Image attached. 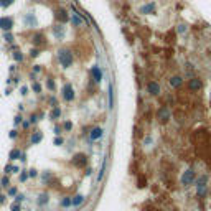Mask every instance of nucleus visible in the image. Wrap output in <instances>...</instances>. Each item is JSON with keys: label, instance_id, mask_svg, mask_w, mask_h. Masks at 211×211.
Listing matches in <instances>:
<instances>
[{"label": "nucleus", "instance_id": "1", "mask_svg": "<svg viewBox=\"0 0 211 211\" xmlns=\"http://www.w3.org/2000/svg\"><path fill=\"white\" fill-rule=\"evenodd\" d=\"M58 61L61 64V68H71L74 63V56H73V51L68 50V48H61L58 50Z\"/></svg>", "mask_w": 211, "mask_h": 211}, {"label": "nucleus", "instance_id": "2", "mask_svg": "<svg viewBox=\"0 0 211 211\" xmlns=\"http://www.w3.org/2000/svg\"><path fill=\"white\" fill-rule=\"evenodd\" d=\"M155 117H157V121L160 122V124H167L172 119V111H170V107L167 104L163 106H160V107L157 109V114H155Z\"/></svg>", "mask_w": 211, "mask_h": 211}, {"label": "nucleus", "instance_id": "3", "mask_svg": "<svg viewBox=\"0 0 211 211\" xmlns=\"http://www.w3.org/2000/svg\"><path fill=\"white\" fill-rule=\"evenodd\" d=\"M195 180H196V172H195L193 167H190V168H186L183 172V175H181V178H180V183L183 186H190V185L195 183Z\"/></svg>", "mask_w": 211, "mask_h": 211}, {"label": "nucleus", "instance_id": "4", "mask_svg": "<svg viewBox=\"0 0 211 211\" xmlns=\"http://www.w3.org/2000/svg\"><path fill=\"white\" fill-rule=\"evenodd\" d=\"M71 163H73V167H76V168H84V167H88V163H89V158L86 153H76V155L71 158Z\"/></svg>", "mask_w": 211, "mask_h": 211}, {"label": "nucleus", "instance_id": "5", "mask_svg": "<svg viewBox=\"0 0 211 211\" xmlns=\"http://www.w3.org/2000/svg\"><path fill=\"white\" fill-rule=\"evenodd\" d=\"M147 93L153 96V97H157V96L162 94V88H160V83L158 81H148L147 83Z\"/></svg>", "mask_w": 211, "mask_h": 211}, {"label": "nucleus", "instance_id": "6", "mask_svg": "<svg viewBox=\"0 0 211 211\" xmlns=\"http://www.w3.org/2000/svg\"><path fill=\"white\" fill-rule=\"evenodd\" d=\"M61 96H63V99L66 101V102H71V101H74V89L73 86H71L69 83H66L63 86V91H61Z\"/></svg>", "mask_w": 211, "mask_h": 211}, {"label": "nucleus", "instance_id": "7", "mask_svg": "<svg viewBox=\"0 0 211 211\" xmlns=\"http://www.w3.org/2000/svg\"><path fill=\"white\" fill-rule=\"evenodd\" d=\"M188 89L191 91V93H196V91L203 89V81H201L200 78H196V76L188 79Z\"/></svg>", "mask_w": 211, "mask_h": 211}, {"label": "nucleus", "instance_id": "8", "mask_svg": "<svg viewBox=\"0 0 211 211\" xmlns=\"http://www.w3.org/2000/svg\"><path fill=\"white\" fill-rule=\"evenodd\" d=\"M53 36L56 38V40H63L64 38V27L63 23H56V25H53Z\"/></svg>", "mask_w": 211, "mask_h": 211}, {"label": "nucleus", "instance_id": "9", "mask_svg": "<svg viewBox=\"0 0 211 211\" xmlns=\"http://www.w3.org/2000/svg\"><path fill=\"white\" fill-rule=\"evenodd\" d=\"M155 2H148L145 3V5H142L140 8H139V13H142V15H150V13H155Z\"/></svg>", "mask_w": 211, "mask_h": 211}, {"label": "nucleus", "instance_id": "10", "mask_svg": "<svg viewBox=\"0 0 211 211\" xmlns=\"http://www.w3.org/2000/svg\"><path fill=\"white\" fill-rule=\"evenodd\" d=\"M91 76H93L96 84H99L101 81H102V71H101L99 64H93V68H91Z\"/></svg>", "mask_w": 211, "mask_h": 211}, {"label": "nucleus", "instance_id": "11", "mask_svg": "<svg viewBox=\"0 0 211 211\" xmlns=\"http://www.w3.org/2000/svg\"><path fill=\"white\" fill-rule=\"evenodd\" d=\"M31 38H33L31 41H33V45H35V46H46V45H48L46 36L43 35V33H38V31H36V33H35V35H33Z\"/></svg>", "mask_w": 211, "mask_h": 211}, {"label": "nucleus", "instance_id": "12", "mask_svg": "<svg viewBox=\"0 0 211 211\" xmlns=\"http://www.w3.org/2000/svg\"><path fill=\"white\" fill-rule=\"evenodd\" d=\"M23 22H25V27L27 28H35L36 27V17H35V13L33 12H28L25 18H23Z\"/></svg>", "mask_w": 211, "mask_h": 211}, {"label": "nucleus", "instance_id": "13", "mask_svg": "<svg viewBox=\"0 0 211 211\" xmlns=\"http://www.w3.org/2000/svg\"><path fill=\"white\" fill-rule=\"evenodd\" d=\"M104 135V130H102V127H97V126H96V127H93V129H91V130H89V139H91V140H99V139L101 137H102Z\"/></svg>", "mask_w": 211, "mask_h": 211}, {"label": "nucleus", "instance_id": "14", "mask_svg": "<svg viewBox=\"0 0 211 211\" xmlns=\"http://www.w3.org/2000/svg\"><path fill=\"white\" fill-rule=\"evenodd\" d=\"M55 18L58 20L60 23H66L69 20V17H68V12H66V8H58V10L55 12Z\"/></svg>", "mask_w": 211, "mask_h": 211}, {"label": "nucleus", "instance_id": "15", "mask_svg": "<svg viewBox=\"0 0 211 211\" xmlns=\"http://www.w3.org/2000/svg\"><path fill=\"white\" fill-rule=\"evenodd\" d=\"M168 84L173 89H180L181 86H183V78H181L180 74H175V76H172V78L168 79Z\"/></svg>", "mask_w": 211, "mask_h": 211}, {"label": "nucleus", "instance_id": "16", "mask_svg": "<svg viewBox=\"0 0 211 211\" xmlns=\"http://www.w3.org/2000/svg\"><path fill=\"white\" fill-rule=\"evenodd\" d=\"M12 27H13V20L10 17H2L0 18V28H2V30L8 31V30H12Z\"/></svg>", "mask_w": 211, "mask_h": 211}, {"label": "nucleus", "instance_id": "17", "mask_svg": "<svg viewBox=\"0 0 211 211\" xmlns=\"http://www.w3.org/2000/svg\"><path fill=\"white\" fill-rule=\"evenodd\" d=\"M208 178H209V176L206 175V173L200 175L198 178L195 180V186H205V185H208Z\"/></svg>", "mask_w": 211, "mask_h": 211}, {"label": "nucleus", "instance_id": "18", "mask_svg": "<svg viewBox=\"0 0 211 211\" xmlns=\"http://www.w3.org/2000/svg\"><path fill=\"white\" fill-rule=\"evenodd\" d=\"M50 117H51V121H58V119L61 117V109L58 107V106L51 109V112H50Z\"/></svg>", "mask_w": 211, "mask_h": 211}, {"label": "nucleus", "instance_id": "19", "mask_svg": "<svg viewBox=\"0 0 211 211\" xmlns=\"http://www.w3.org/2000/svg\"><path fill=\"white\" fill-rule=\"evenodd\" d=\"M41 139H43L41 130H36V132H33V135H31V139H30V142L33 143V145H36L38 142H41Z\"/></svg>", "mask_w": 211, "mask_h": 211}, {"label": "nucleus", "instance_id": "20", "mask_svg": "<svg viewBox=\"0 0 211 211\" xmlns=\"http://www.w3.org/2000/svg\"><path fill=\"white\" fill-rule=\"evenodd\" d=\"M48 201H50V196H48L46 193H41V195H38V200H36V203L38 206H45Z\"/></svg>", "mask_w": 211, "mask_h": 211}, {"label": "nucleus", "instance_id": "21", "mask_svg": "<svg viewBox=\"0 0 211 211\" xmlns=\"http://www.w3.org/2000/svg\"><path fill=\"white\" fill-rule=\"evenodd\" d=\"M3 170H5V173H7V175H12V173H18V172H20V168H18L17 165H12V163H8V165H7V167H5V168H3Z\"/></svg>", "mask_w": 211, "mask_h": 211}, {"label": "nucleus", "instance_id": "22", "mask_svg": "<svg viewBox=\"0 0 211 211\" xmlns=\"http://www.w3.org/2000/svg\"><path fill=\"white\" fill-rule=\"evenodd\" d=\"M20 155H22V152L18 150V148H13V150H12L10 153H8V158H10L12 162H13V160H17V158L20 160Z\"/></svg>", "mask_w": 211, "mask_h": 211}, {"label": "nucleus", "instance_id": "23", "mask_svg": "<svg viewBox=\"0 0 211 211\" xmlns=\"http://www.w3.org/2000/svg\"><path fill=\"white\" fill-rule=\"evenodd\" d=\"M83 18H81V15H79V13H74V15H73V25L74 27H81V25H83Z\"/></svg>", "mask_w": 211, "mask_h": 211}, {"label": "nucleus", "instance_id": "24", "mask_svg": "<svg viewBox=\"0 0 211 211\" xmlns=\"http://www.w3.org/2000/svg\"><path fill=\"white\" fill-rule=\"evenodd\" d=\"M83 203H84V196H83V195L73 196V205H74V206H81Z\"/></svg>", "mask_w": 211, "mask_h": 211}, {"label": "nucleus", "instance_id": "25", "mask_svg": "<svg viewBox=\"0 0 211 211\" xmlns=\"http://www.w3.org/2000/svg\"><path fill=\"white\" fill-rule=\"evenodd\" d=\"M71 205H73V198H71V196H64V198L61 200V208H68Z\"/></svg>", "mask_w": 211, "mask_h": 211}, {"label": "nucleus", "instance_id": "26", "mask_svg": "<svg viewBox=\"0 0 211 211\" xmlns=\"http://www.w3.org/2000/svg\"><path fill=\"white\" fill-rule=\"evenodd\" d=\"M13 2H15V0H0V7H2V8H8Z\"/></svg>", "mask_w": 211, "mask_h": 211}, {"label": "nucleus", "instance_id": "27", "mask_svg": "<svg viewBox=\"0 0 211 211\" xmlns=\"http://www.w3.org/2000/svg\"><path fill=\"white\" fill-rule=\"evenodd\" d=\"M31 88H33V91H35L36 94H41V89H43V88H41V84L38 83V81H35V83H33Z\"/></svg>", "mask_w": 211, "mask_h": 211}, {"label": "nucleus", "instance_id": "28", "mask_svg": "<svg viewBox=\"0 0 211 211\" xmlns=\"http://www.w3.org/2000/svg\"><path fill=\"white\" fill-rule=\"evenodd\" d=\"M13 60H15L17 63H20V61H23V55L20 51H15V53H13Z\"/></svg>", "mask_w": 211, "mask_h": 211}, {"label": "nucleus", "instance_id": "29", "mask_svg": "<svg viewBox=\"0 0 211 211\" xmlns=\"http://www.w3.org/2000/svg\"><path fill=\"white\" fill-rule=\"evenodd\" d=\"M0 183H2V186H10V178H8V176L5 175V176H2V180H0Z\"/></svg>", "mask_w": 211, "mask_h": 211}, {"label": "nucleus", "instance_id": "30", "mask_svg": "<svg viewBox=\"0 0 211 211\" xmlns=\"http://www.w3.org/2000/svg\"><path fill=\"white\" fill-rule=\"evenodd\" d=\"M17 195H18V190H17V186H10V188H8V196H13V198H15Z\"/></svg>", "mask_w": 211, "mask_h": 211}, {"label": "nucleus", "instance_id": "31", "mask_svg": "<svg viewBox=\"0 0 211 211\" xmlns=\"http://www.w3.org/2000/svg\"><path fill=\"white\" fill-rule=\"evenodd\" d=\"M41 119V114H31V117H30V122L31 124H36L38 121Z\"/></svg>", "mask_w": 211, "mask_h": 211}, {"label": "nucleus", "instance_id": "32", "mask_svg": "<svg viewBox=\"0 0 211 211\" xmlns=\"http://www.w3.org/2000/svg\"><path fill=\"white\" fill-rule=\"evenodd\" d=\"M51 176H53V175L50 173V172H45V173H43V175H41V181H43V183H46V181H48V180H50V178H51Z\"/></svg>", "mask_w": 211, "mask_h": 211}, {"label": "nucleus", "instance_id": "33", "mask_svg": "<svg viewBox=\"0 0 211 211\" xmlns=\"http://www.w3.org/2000/svg\"><path fill=\"white\" fill-rule=\"evenodd\" d=\"M46 86H48V89H50V91H55V81H53L51 78H48Z\"/></svg>", "mask_w": 211, "mask_h": 211}, {"label": "nucleus", "instance_id": "34", "mask_svg": "<svg viewBox=\"0 0 211 211\" xmlns=\"http://www.w3.org/2000/svg\"><path fill=\"white\" fill-rule=\"evenodd\" d=\"M63 129L64 130H71V129H73V122H69V121H66V122H63Z\"/></svg>", "mask_w": 211, "mask_h": 211}, {"label": "nucleus", "instance_id": "35", "mask_svg": "<svg viewBox=\"0 0 211 211\" xmlns=\"http://www.w3.org/2000/svg\"><path fill=\"white\" fill-rule=\"evenodd\" d=\"M38 55H40V50H38V48H33V50L30 51V58H36Z\"/></svg>", "mask_w": 211, "mask_h": 211}, {"label": "nucleus", "instance_id": "36", "mask_svg": "<svg viewBox=\"0 0 211 211\" xmlns=\"http://www.w3.org/2000/svg\"><path fill=\"white\" fill-rule=\"evenodd\" d=\"M104 172H106V163H102V167H101V172H99V175H97V180H99V181L102 180V176H104Z\"/></svg>", "mask_w": 211, "mask_h": 211}, {"label": "nucleus", "instance_id": "37", "mask_svg": "<svg viewBox=\"0 0 211 211\" xmlns=\"http://www.w3.org/2000/svg\"><path fill=\"white\" fill-rule=\"evenodd\" d=\"M50 106H51V107H56V106H58V101H56L55 96H51V97H50Z\"/></svg>", "mask_w": 211, "mask_h": 211}, {"label": "nucleus", "instance_id": "38", "mask_svg": "<svg viewBox=\"0 0 211 211\" xmlns=\"http://www.w3.org/2000/svg\"><path fill=\"white\" fill-rule=\"evenodd\" d=\"M28 176H30V178H35V176H38V172H36L35 168L28 170Z\"/></svg>", "mask_w": 211, "mask_h": 211}, {"label": "nucleus", "instance_id": "39", "mask_svg": "<svg viewBox=\"0 0 211 211\" xmlns=\"http://www.w3.org/2000/svg\"><path fill=\"white\" fill-rule=\"evenodd\" d=\"M30 176H28V173H27V170L25 172H22V175H20V181H27Z\"/></svg>", "mask_w": 211, "mask_h": 211}, {"label": "nucleus", "instance_id": "40", "mask_svg": "<svg viewBox=\"0 0 211 211\" xmlns=\"http://www.w3.org/2000/svg\"><path fill=\"white\" fill-rule=\"evenodd\" d=\"M178 33H181V35H183V33H186V25L180 23V25H178Z\"/></svg>", "mask_w": 211, "mask_h": 211}, {"label": "nucleus", "instance_id": "41", "mask_svg": "<svg viewBox=\"0 0 211 211\" xmlns=\"http://www.w3.org/2000/svg\"><path fill=\"white\" fill-rule=\"evenodd\" d=\"M36 73H41V66H40V64H35V66H33V74H36Z\"/></svg>", "mask_w": 211, "mask_h": 211}, {"label": "nucleus", "instance_id": "42", "mask_svg": "<svg viewBox=\"0 0 211 211\" xmlns=\"http://www.w3.org/2000/svg\"><path fill=\"white\" fill-rule=\"evenodd\" d=\"M10 211H20V205H18V203H13V205L10 206Z\"/></svg>", "mask_w": 211, "mask_h": 211}, {"label": "nucleus", "instance_id": "43", "mask_svg": "<svg viewBox=\"0 0 211 211\" xmlns=\"http://www.w3.org/2000/svg\"><path fill=\"white\" fill-rule=\"evenodd\" d=\"M23 200H25V196H23V195H17L15 196V203H22Z\"/></svg>", "mask_w": 211, "mask_h": 211}, {"label": "nucleus", "instance_id": "44", "mask_svg": "<svg viewBox=\"0 0 211 211\" xmlns=\"http://www.w3.org/2000/svg\"><path fill=\"white\" fill-rule=\"evenodd\" d=\"M8 137H10V139H17V137H18V132L15 130V129H13V130L8 134Z\"/></svg>", "mask_w": 211, "mask_h": 211}, {"label": "nucleus", "instance_id": "45", "mask_svg": "<svg viewBox=\"0 0 211 211\" xmlns=\"http://www.w3.org/2000/svg\"><path fill=\"white\" fill-rule=\"evenodd\" d=\"M63 142H64L63 137H56V139H55V145H61Z\"/></svg>", "mask_w": 211, "mask_h": 211}, {"label": "nucleus", "instance_id": "46", "mask_svg": "<svg viewBox=\"0 0 211 211\" xmlns=\"http://www.w3.org/2000/svg\"><path fill=\"white\" fill-rule=\"evenodd\" d=\"M22 124H23V129H30V126H31L30 121H23Z\"/></svg>", "mask_w": 211, "mask_h": 211}, {"label": "nucleus", "instance_id": "47", "mask_svg": "<svg viewBox=\"0 0 211 211\" xmlns=\"http://www.w3.org/2000/svg\"><path fill=\"white\" fill-rule=\"evenodd\" d=\"M20 91H22V94H23V96L28 94V88H27V86H22V89H20Z\"/></svg>", "mask_w": 211, "mask_h": 211}, {"label": "nucleus", "instance_id": "48", "mask_svg": "<svg viewBox=\"0 0 211 211\" xmlns=\"http://www.w3.org/2000/svg\"><path fill=\"white\" fill-rule=\"evenodd\" d=\"M55 134H56V135H60V134H61V127L60 126H55Z\"/></svg>", "mask_w": 211, "mask_h": 211}, {"label": "nucleus", "instance_id": "49", "mask_svg": "<svg viewBox=\"0 0 211 211\" xmlns=\"http://www.w3.org/2000/svg\"><path fill=\"white\" fill-rule=\"evenodd\" d=\"M20 122H23L22 116H15V124H20Z\"/></svg>", "mask_w": 211, "mask_h": 211}, {"label": "nucleus", "instance_id": "50", "mask_svg": "<svg viewBox=\"0 0 211 211\" xmlns=\"http://www.w3.org/2000/svg\"><path fill=\"white\" fill-rule=\"evenodd\" d=\"M5 198H7L5 195H0V205H3V203H5Z\"/></svg>", "mask_w": 211, "mask_h": 211}, {"label": "nucleus", "instance_id": "51", "mask_svg": "<svg viewBox=\"0 0 211 211\" xmlns=\"http://www.w3.org/2000/svg\"><path fill=\"white\" fill-rule=\"evenodd\" d=\"M5 40H7V41H12V40H13V36L10 35V33H7V35H5Z\"/></svg>", "mask_w": 211, "mask_h": 211}]
</instances>
